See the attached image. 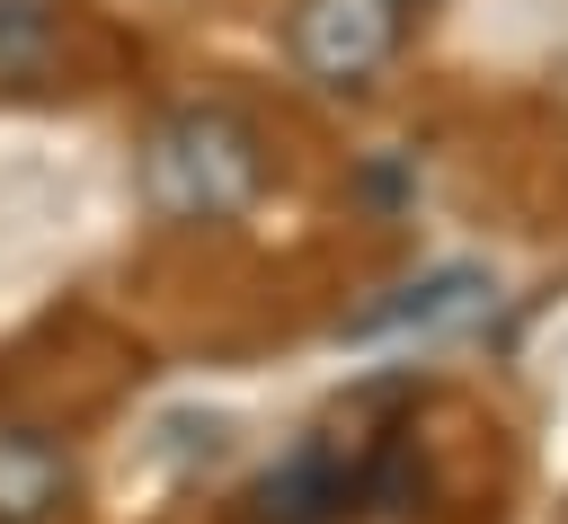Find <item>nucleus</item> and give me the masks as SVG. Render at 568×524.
I'll return each mask as SVG.
<instances>
[{
	"label": "nucleus",
	"instance_id": "1",
	"mask_svg": "<svg viewBox=\"0 0 568 524\" xmlns=\"http://www.w3.org/2000/svg\"><path fill=\"white\" fill-rule=\"evenodd\" d=\"M257 178H266V151L222 107H178L142 142V195L160 222H231L257 204Z\"/></svg>",
	"mask_w": 568,
	"mask_h": 524
},
{
	"label": "nucleus",
	"instance_id": "2",
	"mask_svg": "<svg viewBox=\"0 0 568 524\" xmlns=\"http://www.w3.org/2000/svg\"><path fill=\"white\" fill-rule=\"evenodd\" d=\"M302 80L320 89H364L390 53H399V0H302L284 27Z\"/></svg>",
	"mask_w": 568,
	"mask_h": 524
},
{
	"label": "nucleus",
	"instance_id": "3",
	"mask_svg": "<svg viewBox=\"0 0 568 524\" xmlns=\"http://www.w3.org/2000/svg\"><path fill=\"white\" fill-rule=\"evenodd\" d=\"M337 506H346V471H337V453H328V444H302L293 462H275V471L257 480L248 524H337Z\"/></svg>",
	"mask_w": 568,
	"mask_h": 524
},
{
	"label": "nucleus",
	"instance_id": "4",
	"mask_svg": "<svg viewBox=\"0 0 568 524\" xmlns=\"http://www.w3.org/2000/svg\"><path fill=\"white\" fill-rule=\"evenodd\" d=\"M62 488H71L62 453L27 426H0V524H44L62 506Z\"/></svg>",
	"mask_w": 568,
	"mask_h": 524
},
{
	"label": "nucleus",
	"instance_id": "5",
	"mask_svg": "<svg viewBox=\"0 0 568 524\" xmlns=\"http://www.w3.org/2000/svg\"><path fill=\"white\" fill-rule=\"evenodd\" d=\"M44 44H53V18H44L36 0H0V80H9V71H36Z\"/></svg>",
	"mask_w": 568,
	"mask_h": 524
}]
</instances>
